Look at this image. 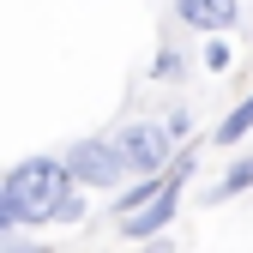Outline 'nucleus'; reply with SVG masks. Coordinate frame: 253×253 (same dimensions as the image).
Returning a JSON list of instances; mask_svg holds the SVG:
<instances>
[{
    "mask_svg": "<svg viewBox=\"0 0 253 253\" xmlns=\"http://www.w3.org/2000/svg\"><path fill=\"white\" fill-rule=\"evenodd\" d=\"M67 193H73V175H67L60 157H24L18 169L0 175V199H6V211H12V229L54 223V211L67 205Z\"/></svg>",
    "mask_w": 253,
    "mask_h": 253,
    "instance_id": "f257e3e1",
    "label": "nucleus"
},
{
    "mask_svg": "<svg viewBox=\"0 0 253 253\" xmlns=\"http://www.w3.org/2000/svg\"><path fill=\"white\" fill-rule=\"evenodd\" d=\"M115 157H121L126 175L151 181V175H163V169L175 163V145H169V133H163V121H133V126L115 133Z\"/></svg>",
    "mask_w": 253,
    "mask_h": 253,
    "instance_id": "f03ea898",
    "label": "nucleus"
},
{
    "mask_svg": "<svg viewBox=\"0 0 253 253\" xmlns=\"http://www.w3.org/2000/svg\"><path fill=\"white\" fill-rule=\"evenodd\" d=\"M67 175H73V187L84 193V187H121L126 181V169H121V157H115V139H79V145H67Z\"/></svg>",
    "mask_w": 253,
    "mask_h": 253,
    "instance_id": "7ed1b4c3",
    "label": "nucleus"
},
{
    "mask_svg": "<svg viewBox=\"0 0 253 253\" xmlns=\"http://www.w3.org/2000/svg\"><path fill=\"white\" fill-rule=\"evenodd\" d=\"M175 18H181L187 30H229V24L241 18V6H229V0H181Z\"/></svg>",
    "mask_w": 253,
    "mask_h": 253,
    "instance_id": "20e7f679",
    "label": "nucleus"
},
{
    "mask_svg": "<svg viewBox=\"0 0 253 253\" xmlns=\"http://www.w3.org/2000/svg\"><path fill=\"white\" fill-rule=\"evenodd\" d=\"M163 193H169V175H151V181H133V187H121V193H115V223L139 217L145 205H157Z\"/></svg>",
    "mask_w": 253,
    "mask_h": 253,
    "instance_id": "39448f33",
    "label": "nucleus"
},
{
    "mask_svg": "<svg viewBox=\"0 0 253 253\" xmlns=\"http://www.w3.org/2000/svg\"><path fill=\"white\" fill-rule=\"evenodd\" d=\"M253 187V157H235V163L223 169V181L217 187H205V205H229V199H241Z\"/></svg>",
    "mask_w": 253,
    "mask_h": 253,
    "instance_id": "423d86ee",
    "label": "nucleus"
},
{
    "mask_svg": "<svg viewBox=\"0 0 253 253\" xmlns=\"http://www.w3.org/2000/svg\"><path fill=\"white\" fill-rule=\"evenodd\" d=\"M211 139H217V145H229V151H235L241 139H253V90H247V97H241L223 121H217V133H211Z\"/></svg>",
    "mask_w": 253,
    "mask_h": 253,
    "instance_id": "0eeeda50",
    "label": "nucleus"
},
{
    "mask_svg": "<svg viewBox=\"0 0 253 253\" xmlns=\"http://www.w3.org/2000/svg\"><path fill=\"white\" fill-rule=\"evenodd\" d=\"M151 73H157V79H181V48H157Z\"/></svg>",
    "mask_w": 253,
    "mask_h": 253,
    "instance_id": "6e6552de",
    "label": "nucleus"
},
{
    "mask_svg": "<svg viewBox=\"0 0 253 253\" xmlns=\"http://www.w3.org/2000/svg\"><path fill=\"white\" fill-rule=\"evenodd\" d=\"M229 60H235V54H229V42H223V37H217V42H205V67H211V73H223Z\"/></svg>",
    "mask_w": 253,
    "mask_h": 253,
    "instance_id": "1a4fd4ad",
    "label": "nucleus"
},
{
    "mask_svg": "<svg viewBox=\"0 0 253 253\" xmlns=\"http://www.w3.org/2000/svg\"><path fill=\"white\" fill-rule=\"evenodd\" d=\"M79 217H84V193H79V187H73V193H67V205H60V211H54V223H79Z\"/></svg>",
    "mask_w": 253,
    "mask_h": 253,
    "instance_id": "9d476101",
    "label": "nucleus"
},
{
    "mask_svg": "<svg viewBox=\"0 0 253 253\" xmlns=\"http://www.w3.org/2000/svg\"><path fill=\"white\" fill-rule=\"evenodd\" d=\"M0 253H54V247H48V241H30V235H6Z\"/></svg>",
    "mask_w": 253,
    "mask_h": 253,
    "instance_id": "9b49d317",
    "label": "nucleus"
},
{
    "mask_svg": "<svg viewBox=\"0 0 253 253\" xmlns=\"http://www.w3.org/2000/svg\"><path fill=\"white\" fill-rule=\"evenodd\" d=\"M0 247H6V235H0Z\"/></svg>",
    "mask_w": 253,
    "mask_h": 253,
    "instance_id": "f8f14e48",
    "label": "nucleus"
}]
</instances>
